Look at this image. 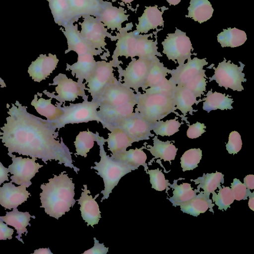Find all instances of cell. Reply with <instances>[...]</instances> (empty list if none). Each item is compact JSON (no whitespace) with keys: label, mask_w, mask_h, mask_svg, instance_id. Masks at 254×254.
<instances>
[{"label":"cell","mask_w":254,"mask_h":254,"mask_svg":"<svg viewBox=\"0 0 254 254\" xmlns=\"http://www.w3.org/2000/svg\"><path fill=\"white\" fill-rule=\"evenodd\" d=\"M11 105L9 108L6 104L9 116L0 128V139L8 153L41 159L45 164L48 160L59 161V164L64 163L77 174L79 169L72 164V152L62 138L61 142L57 139L59 132L53 122L28 113L27 106L18 101Z\"/></svg>","instance_id":"1"},{"label":"cell","mask_w":254,"mask_h":254,"mask_svg":"<svg viewBox=\"0 0 254 254\" xmlns=\"http://www.w3.org/2000/svg\"><path fill=\"white\" fill-rule=\"evenodd\" d=\"M66 171L59 176L54 175L49 183L42 184L40 193L42 205L45 212L50 216L58 219L66 212H68L76 202L74 199V184Z\"/></svg>","instance_id":"2"},{"label":"cell","mask_w":254,"mask_h":254,"mask_svg":"<svg viewBox=\"0 0 254 254\" xmlns=\"http://www.w3.org/2000/svg\"><path fill=\"white\" fill-rule=\"evenodd\" d=\"M99 146V162H95V166L91 167L97 171L95 172L103 180L104 189L101 191L103 194L101 202L108 199L113 189L118 185L120 179L132 171L136 170L134 167L119 160L112 158L104 150V145L106 139L98 135L96 141Z\"/></svg>","instance_id":"3"},{"label":"cell","mask_w":254,"mask_h":254,"mask_svg":"<svg viewBox=\"0 0 254 254\" xmlns=\"http://www.w3.org/2000/svg\"><path fill=\"white\" fill-rule=\"evenodd\" d=\"M151 34L140 35L133 32H125L120 36L116 43V47L112 56V61L116 66H119L120 62L119 57H125L126 58H150L158 56L157 41L148 39Z\"/></svg>","instance_id":"4"},{"label":"cell","mask_w":254,"mask_h":254,"mask_svg":"<svg viewBox=\"0 0 254 254\" xmlns=\"http://www.w3.org/2000/svg\"><path fill=\"white\" fill-rule=\"evenodd\" d=\"M137 102L135 112H137L147 122L153 124L169 114H178L173 97L160 94L136 93Z\"/></svg>","instance_id":"5"},{"label":"cell","mask_w":254,"mask_h":254,"mask_svg":"<svg viewBox=\"0 0 254 254\" xmlns=\"http://www.w3.org/2000/svg\"><path fill=\"white\" fill-rule=\"evenodd\" d=\"M99 103L92 100L91 101L84 100L82 103L70 104L69 106H64L61 108L63 115L57 121L53 122L55 127L58 129L67 124L88 123L96 121L102 123L97 111Z\"/></svg>","instance_id":"6"},{"label":"cell","mask_w":254,"mask_h":254,"mask_svg":"<svg viewBox=\"0 0 254 254\" xmlns=\"http://www.w3.org/2000/svg\"><path fill=\"white\" fill-rule=\"evenodd\" d=\"M49 85H56L55 90L57 95L46 90L43 91V93L49 97L56 99L61 105L66 101H74L79 96L82 97L84 100H88V96L85 94V90H87L85 84L75 81L65 74L59 73L53 79V82Z\"/></svg>","instance_id":"7"},{"label":"cell","mask_w":254,"mask_h":254,"mask_svg":"<svg viewBox=\"0 0 254 254\" xmlns=\"http://www.w3.org/2000/svg\"><path fill=\"white\" fill-rule=\"evenodd\" d=\"M241 65L231 63L230 61H226L225 59L219 63L217 67H213L214 74L208 78L210 81L215 80L220 87H224L226 90L228 88L234 91H241L244 87L242 82H245L247 79L242 72L245 65L239 62Z\"/></svg>","instance_id":"8"},{"label":"cell","mask_w":254,"mask_h":254,"mask_svg":"<svg viewBox=\"0 0 254 254\" xmlns=\"http://www.w3.org/2000/svg\"><path fill=\"white\" fill-rule=\"evenodd\" d=\"M163 53L165 54L169 60L179 65L185 64L186 60L191 58V51L193 50L190 38L186 33L176 29L174 33H169L162 42Z\"/></svg>","instance_id":"9"},{"label":"cell","mask_w":254,"mask_h":254,"mask_svg":"<svg viewBox=\"0 0 254 254\" xmlns=\"http://www.w3.org/2000/svg\"><path fill=\"white\" fill-rule=\"evenodd\" d=\"M95 100L99 105L118 106L128 103H136L137 94L132 89L127 87L114 77Z\"/></svg>","instance_id":"10"},{"label":"cell","mask_w":254,"mask_h":254,"mask_svg":"<svg viewBox=\"0 0 254 254\" xmlns=\"http://www.w3.org/2000/svg\"><path fill=\"white\" fill-rule=\"evenodd\" d=\"M7 155L11 157L12 161L8 168V172L13 175L10 176V182L18 185H25L27 188L29 187L32 184L30 180L43 165L36 163L37 159L35 157L30 159L16 157L15 155L8 153Z\"/></svg>","instance_id":"11"},{"label":"cell","mask_w":254,"mask_h":254,"mask_svg":"<svg viewBox=\"0 0 254 254\" xmlns=\"http://www.w3.org/2000/svg\"><path fill=\"white\" fill-rule=\"evenodd\" d=\"M154 57L133 58L125 70L119 71L120 76L123 77V84L136 93L138 92L139 88L144 83Z\"/></svg>","instance_id":"12"},{"label":"cell","mask_w":254,"mask_h":254,"mask_svg":"<svg viewBox=\"0 0 254 254\" xmlns=\"http://www.w3.org/2000/svg\"><path fill=\"white\" fill-rule=\"evenodd\" d=\"M152 126V124L147 122L135 112L113 127H117L122 129L134 142L148 140L150 137L154 136L151 133Z\"/></svg>","instance_id":"13"},{"label":"cell","mask_w":254,"mask_h":254,"mask_svg":"<svg viewBox=\"0 0 254 254\" xmlns=\"http://www.w3.org/2000/svg\"><path fill=\"white\" fill-rule=\"evenodd\" d=\"M80 25V34L84 40L96 50L105 48L107 29L99 19L88 15Z\"/></svg>","instance_id":"14"},{"label":"cell","mask_w":254,"mask_h":254,"mask_svg":"<svg viewBox=\"0 0 254 254\" xmlns=\"http://www.w3.org/2000/svg\"><path fill=\"white\" fill-rule=\"evenodd\" d=\"M114 66H117L112 61L107 62L105 61L96 62L94 70L86 83L87 90L95 100L107 84L115 77Z\"/></svg>","instance_id":"15"},{"label":"cell","mask_w":254,"mask_h":254,"mask_svg":"<svg viewBox=\"0 0 254 254\" xmlns=\"http://www.w3.org/2000/svg\"><path fill=\"white\" fill-rule=\"evenodd\" d=\"M136 103H128L118 106L99 105L97 113L104 128H111L130 117L134 112Z\"/></svg>","instance_id":"16"},{"label":"cell","mask_w":254,"mask_h":254,"mask_svg":"<svg viewBox=\"0 0 254 254\" xmlns=\"http://www.w3.org/2000/svg\"><path fill=\"white\" fill-rule=\"evenodd\" d=\"M186 64L179 65L176 69L170 70L171 77L169 79L176 85L181 86L194 77L204 66L208 64L205 59L197 57L189 58Z\"/></svg>","instance_id":"17"},{"label":"cell","mask_w":254,"mask_h":254,"mask_svg":"<svg viewBox=\"0 0 254 254\" xmlns=\"http://www.w3.org/2000/svg\"><path fill=\"white\" fill-rule=\"evenodd\" d=\"M26 186L15 187L11 182L0 187V205L5 209L17 208L27 200L30 193L26 190Z\"/></svg>","instance_id":"18"},{"label":"cell","mask_w":254,"mask_h":254,"mask_svg":"<svg viewBox=\"0 0 254 254\" xmlns=\"http://www.w3.org/2000/svg\"><path fill=\"white\" fill-rule=\"evenodd\" d=\"M83 187L81 196L77 200L78 204L80 205V211L83 219L87 223V226L94 227L93 225L97 224L101 218L99 205L95 200L99 193L93 198L90 191L87 189V186L83 185Z\"/></svg>","instance_id":"19"},{"label":"cell","mask_w":254,"mask_h":254,"mask_svg":"<svg viewBox=\"0 0 254 254\" xmlns=\"http://www.w3.org/2000/svg\"><path fill=\"white\" fill-rule=\"evenodd\" d=\"M59 62L56 55L49 53L40 54L37 59L32 62L28 68V73L34 81L40 82L48 78L57 67Z\"/></svg>","instance_id":"20"},{"label":"cell","mask_w":254,"mask_h":254,"mask_svg":"<svg viewBox=\"0 0 254 254\" xmlns=\"http://www.w3.org/2000/svg\"><path fill=\"white\" fill-rule=\"evenodd\" d=\"M63 32L66 38L68 46L65 54L71 51L76 53L78 56L86 54H91L94 56L99 55L101 53L99 50L93 48L84 40L80 35V32L74 26L66 25Z\"/></svg>","instance_id":"21"},{"label":"cell","mask_w":254,"mask_h":254,"mask_svg":"<svg viewBox=\"0 0 254 254\" xmlns=\"http://www.w3.org/2000/svg\"><path fill=\"white\" fill-rule=\"evenodd\" d=\"M94 55L86 54L78 56L77 61L71 65L66 64V70H70L73 76L78 79L77 81L86 83L92 75L96 64Z\"/></svg>","instance_id":"22"},{"label":"cell","mask_w":254,"mask_h":254,"mask_svg":"<svg viewBox=\"0 0 254 254\" xmlns=\"http://www.w3.org/2000/svg\"><path fill=\"white\" fill-rule=\"evenodd\" d=\"M163 11H160L157 5L147 7L142 15L138 18L136 32L137 34L147 33L150 30L163 25Z\"/></svg>","instance_id":"23"},{"label":"cell","mask_w":254,"mask_h":254,"mask_svg":"<svg viewBox=\"0 0 254 254\" xmlns=\"http://www.w3.org/2000/svg\"><path fill=\"white\" fill-rule=\"evenodd\" d=\"M173 98L176 109L179 110L185 118L188 112L193 115L192 105L197 104L202 101L196 100V97L190 90L184 86L176 85L174 87Z\"/></svg>","instance_id":"24"},{"label":"cell","mask_w":254,"mask_h":254,"mask_svg":"<svg viewBox=\"0 0 254 254\" xmlns=\"http://www.w3.org/2000/svg\"><path fill=\"white\" fill-rule=\"evenodd\" d=\"M31 217L35 218L34 216H31L28 212L19 211L17 208H13L12 211H6L5 216H0V219L7 225L15 228L17 234L15 238L23 244L24 242L21 237L24 233H26L25 236L27 235L28 231L26 227L28 225L31 226L29 223Z\"/></svg>","instance_id":"25"},{"label":"cell","mask_w":254,"mask_h":254,"mask_svg":"<svg viewBox=\"0 0 254 254\" xmlns=\"http://www.w3.org/2000/svg\"><path fill=\"white\" fill-rule=\"evenodd\" d=\"M42 94L39 92L34 95V98L31 102L36 111L40 115L47 118V120L52 122H54L58 120L64 114V111L61 108L59 103H57V106L52 104V98L45 99L42 97Z\"/></svg>","instance_id":"26"},{"label":"cell","mask_w":254,"mask_h":254,"mask_svg":"<svg viewBox=\"0 0 254 254\" xmlns=\"http://www.w3.org/2000/svg\"><path fill=\"white\" fill-rule=\"evenodd\" d=\"M109 130L108 137L106 139L108 143V149L112 152L111 157L114 158L118 155L127 150V148L131 146L133 141L121 128L114 127Z\"/></svg>","instance_id":"27"},{"label":"cell","mask_w":254,"mask_h":254,"mask_svg":"<svg viewBox=\"0 0 254 254\" xmlns=\"http://www.w3.org/2000/svg\"><path fill=\"white\" fill-rule=\"evenodd\" d=\"M199 192L191 199L179 205L182 211L197 217L200 213L206 212L209 208V211L214 213L212 208L214 204L212 203L209 196L204 194L202 191Z\"/></svg>","instance_id":"28"},{"label":"cell","mask_w":254,"mask_h":254,"mask_svg":"<svg viewBox=\"0 0 254 254\" xmlns=\"http://www.w3.org/2000/svg\"><path fill=\"white\" fill-rule=\"evenodd\" d=\"M153 146L148 145L145 149L149 151L151 154L154 157L149 163H150L154 159L160 158L164 161L171 162L175 159L177 154L178 148L171 143V141L167 140L163 141L159 140L157 136H155L153 138Z\"/></svg>","instance_id":"29"},{"label":"cell","mask_w":254,"mask_h":254,"mask_svg":"<svg viewBox=\"0 0 254 254\" xmlns=\"http://www.w3.org/2000/svg\"><path fill=\"white\" fill-rule=\"evenodd\" d=\"M128 16L123 7H117L111 4L102 10L100 20L108 29L119 30L122 24L127 20Z\"/></svg>","instance_id":"30"},{"label":"cell","mask_w":254,"mask_h":254,"mask_svg":"<svg viewBox=\"0 0 254 254\" xmlns=\"http://www.w3.org/2000/svg\"><path fill=\"white\" fill-rule=\"evenodd\" d=\"M230 97L229 95H226L225 93L216 91L212 92V90H209L206 94V97L202 99L204 101L202 109L207 113L217 109L231 110L233 108L232 106L233 100Z\"/></svg>","instance_id":"31"},{"label":"cell","mask_w":254,"mask_h":254,"mask_svg":"<svg viewBox=\"0 0 254 254\" xmlns=\"http://www.w3.org/2000/svg\"><path fill=\"white\" fill-rule=\"evenodd\" d=\"M171 69L164 66L157 56H155L152 61L146 78L141 89L144 91L146 89L154 86L161 82Z\"/></svg>","instance_id":"32"},{"label":"cell","mask_w":254,"mask_h":254,"mask_svg":"<svg viewBox=\"0 0 254 254\" xmlns=\"http://www.w3.org/2000/svg\"><path fill=\"white\" fill-rule=\"evenodd\" d=\"M188 16L200 23L209 20L214 11L208 0H190Z\"/></svg>","instance_id":"33"},{"label":"cell","mask_w":254,"mask_h":254,"mask_svg":"<svg viewBox=\"0 0 254 254\" xmlns=\"http://www.w3.org/2000/svg\"><path fill=\"white\" fill-rule=\"evenodd\" d=\"M190 181L194 182L195 185L198 184L197 189H202L203 193L209 196L210 193H213L217 188H221V183L224 182V175L217 171L215 173H204L202 177L195 180L191 179Z\"/></svg>","instance_id":"34"},{"label":"cell","mask_w":254,"mask_h":254,"mask_svg":"<svg viewBox=\"0 0 254 254\" xmlns=\"http://www.w3.org/2000/svg\"><path fill=\"white\" fill-rule=\"evenodd\" d=\"M179 180H174L173 184L168 183V186L174 189L173 191V195L168 199L172 202L175 207L179 206L181 203L186 202L195 196L199 190H192L190 184L187 183H183L180 185H177Z\"/></svg>","instance_id":"35"},{"label":"cell","mask_w":254,"mask_h":254,"mask_svg":"<svg viewBox=\"0 0 254 254\" xmlns=\"http://www.w3.org/2000/svg\"><path fill=\"white\" fill-rule=\"evenodd\" d=\"M145 146L140 148H136L134 149H130L126 150L123 153L118 155L113 159L122 161L137 169L140 166H143L144 171L147 174V164L146 163L147 156L143 151Z\"/></svg>","instance_id":"36"},{"label":"cell","mask_w":254,"mask_h":254,"mask_svg":"<svg viewBox=\"0 0 254 254\" xmlns=\"http://www.w3.org/2000/svg\"><path fill=\"white\" fill-rule=\"evenodd\" d=\"M247 39L245 31L236 28H228L217 36V41L222 47H237L242 45Z\"/></svg>","instance_id":"37"},{"label":"cell","mask_w":254,"mask_h":254,"mask_svg":"<svg viewBox=\"0 0 254 254\" xmlns=\"http://www.w3.org/2000/svg\"><path fill=\"white\" fill-rule=\"evenodd\" d=\"M98 135V132L93 133L89 129L80 131L74 141L76 149V153L74 154L75 156L80 155L86 157L87 153L93 147Z\"/></svg>","instance_id":"38"},{"label":"cell","mask_w":254,"mask_h":254,"mask_svg":"<svg viewBox=\"0 0 254 254\" xmlns=\"http://www.w3.org/2000/svg\"><path fill=\"white\" fill-rule=\"evenodd\" d=\"M70 16L80 15H93L100 11V6L89 0H67Z\"/></svg>","instance_id":"39"},{"label":"cell","mask_w":254,"mask_h":254,"mask_svg":"<svg viewBox=\"0 0 254 254\" xmlns=\"http://www.w3.org/2000/svg\"><path fill=\"white\" fill-rule=\"evenodd\" d=\"M49 7L55 22L62 25L70 16L67 0H49Z\"/></svg>","instance_id":"40"},{"label":"cell","mask_w":254,"mask_h":254,"mask_svg":"<svg viewBox=\"0 0 254 254\" xmlns=\"http://www.w3.org/2000/svg\"><path fill=\"white\" fill-rule=\"evenodd\" d=\"M177 118L165 122L158 121L152 124V130L156 134L162 136L173 135L178 131L182 123L176 120Z\"/></svg>","instance_id":"41"},{"label":"cell","mask_w":254,"mask_h":254,"mask_svg":"<svg viewBox=\"0 0 254 254\" xmlns=\"http://www.w3.org/2000/svg\"><path fill=\"white\" fill-rule=\"evenodd\" d=\"M205 72V69L200 70L194 77L181 86H184L190 90L196 98L200 97L204 94V91L206 90L205 78L207 77Z\"/></svg>","instance_id":"42"},{"label":"cell","mask_w":254,"mask_h":254,"mask_svg":"<svg viewBox=\"0 0 254 254\" xmlns=\"http://www.w3.org/2000/svg\"><path fill=\"white\" fill-rule=\"evenodd\" d=\"M212 200L218 206L219 210H226L235 200L234 196L231 188L224 186L218 191V194L215 192L212 193Z\"/></svg>","instance_id":"43"},{"label":"cell","mask_w":254,"mask_h":254,"mask_svg":"<svg viewBox=\"0 0 254 254\" xmlns=\"http://www.w3.org/2000/svg\"><path fill=\"white\" fill-rule=\"evenodd\" d=\"M202 158V151L200 148H191L185 151L181 158L183 171L192 170L198 166Z\"/></svg>","instance_id":"44"},{"label":"cell","mask_w":254,"mask_h":254,"mask_svg":"<svg viewBox=\"0 0 254 254\" xmlns=\"http://www.w3.org/2000/svg\"><path fill=\"white\" fill-rule=\"evenodd\" d=\"M147 174L150 177L151 188L157 191L164 190L168 187V180H166L164 174L159 168L154 170H148Z\"/></svg>","instance_id":"45"},{"label":"cell","mask_w":254,"mask_h":254,"mask_svg":"<svg viewBox=\"0 0 254 254\" xmlns=\"http://www.w3.org/2000/svg\"><path fill=\"white\" fill-rule=\"evenodd\" d=\"M176 85L165 78L157 85L148 88L144 91L147 94H160L173 97L174 87Z\"/></svg>","instance_id":"46"},{"label":"cell","mask_w":254,"mask_h":254,"mask_svg":"<svg viewBox=\"0 0 254 254\" xmlns=\"http://www.w3.org/2000/svg\"><path fill=\"white\" fill-rule=\"evenodd\" d=\"M231 187L235 199L238 201L247 199L248 197L253 193L251 192L250 189L246 188L244 184L237 178L234 179Z\"/></svg>","instance_id":"47"},{"label":"cell","mask_w":254,"mask_h":254,"mask_svg":"<svg viewBox=\"0 0 254 254\" xmlns=\"http://www.w3.org/2000/svg\"><path fill=\"white\" fill-rule=\"evenodd\" d=\"M242 146V141L240 133L237 131L231 132L229 134L228 142L226 145L228 153L236 154L240 151Z\"/></svg>","instance_id":"48"},{"label":"cell","mask_w":254,"mask_h":254,"mask_svg":"<svg viewBox=\"0 0 254 254\" xmlns=\"http://www.w3.org/2000/svg\"><path fill=\"white\" fill-rule=\"evenodd\" d=\"M206 128V127L203 123L197 122L196 123L189 126L187 131V136L191 139L197 138L205 132L204 129Z\"/></svg>","instance_id":"49"},{"label":"cell","mask_w":254,"mask_h":254,"mask_svg":"<svg viewBox=\"0 0 254 254\" xmlns=\"http://www.w3.org/2000/svg\"><path fill=\"white\" fill-rule=\"evenodd\" d=\"M94 245L91 249L85 251L83 254H106L109 248H106L104 243L100 244L96 238H94Z\"/></svg>","instance_id":"50"},{"label":"cell","mask_w":254,"mask_h":254,"mask_svg":"<svg viewBox=\"0 0 254 254\" xmlns=\"http://www.w3.org/2000/svg\"><path fill=\"white\" fill-rule=\"evenodd\" d=\"M13 232L14 229L8 227L0 218V240L11 239Z\"/></svg>","instance_id":"51"},{"label":"cell","mask_w":254,"mask_h":254,"mask_svg":"<svg viewBox=\"0 0 254 254\" xmlns=\"http://www.w3.org/2000/svg\"><path fill=\"white\" fill-rule=\"evenodd\" d=\"M8 169L4 167L0 162V185L4 181H8Z\"/></svg>","instance_id":"52"},{"label":"cell","mask_w":254,"mask_h":254,"mask_svg":"<svg viewBox=\"0 0 254 254\" xmlns=\"http://www.w3.org/2000/svg\"><path fill=\"white\" fill-rule=\"evenodd\" d=\"M244 184L250 190L254 189V175L251 174L246 176L244 179Z\"/></svg>","instance_id":"53"},{"label":"cell","mask_w":254,"mask_h":254,"mask_svg":"<svg viewBox=\"0 0 254 254\" xmlns=\"http://www.w3.org/2000/svg\"><path fill=\"white\" fill-rule=\"evenodd\" d=\"M33 254H53L49 248H40L35 250Z\"/></svg>","instance_id":"54"},{"label":"cell","mask_w":254,"mask_h":254,"mask_svg":"<svg viewBox=\"0 0 254 254\" xmlns=\"http://www.w3.org/2000/svg\"><path fill=\"white\" fill-rule=\"evenodd\" d=\"M249 206L252 210L254 211V192H253L252 194L249 196Z\"/></svg>","instance_id":"55"},{"label":"cell","mask_w":254,"mask_h":254,"mask_svg":"<svg viewBox=\"0 0 254 254\" xmlns=\"http://www.w3.org/2000/svg\"><path fill=\"white\" fill-rule=\"evenodd\" d=\"M181 0H167L170 5H177Z\"/></svg>","instance_id":"56"},{"label":"cell","mask_w":254,"mask_h":254,"mask_svg":"<svg viewBox=\"0 0 254 254\" xmlns=\"http://www.w3.org/2000/svg\"><path fill=\"white\" fill-rule=\"evenodd\" d=\"M0 86L1 88L6 86L4 80L1 77H0Z\"/></svg>","instance_id":"57"},{"label":"cell","mask_w":254,"mask_h":254,"mask_svg":"<svg viewBox=\"0 0 254 254\" xmlns=\"http://www.w3.org/2000/svg\"><path fill=\"white\" fill-rule=\"evenodd\" d=\"M113 1H116L117 0H112ZM125 3H130L134 0H121Z\"/></svg>","instance_id":"58"},{"label":"cell","mask_w":254,"mask_h":254,"mask_svg":"<svg viewBox=\"0 0 254 254\" xmlns=\"http://www.w3.org/2000/svg\"><path fill=\"white\" fill-rule=\"evenodd\" d=\"M89 0L91 1V2H92L93 3H94V4L100 6L98 0Z\"/></svg>","instance_id":"59"},{"label":"cell","mask_w":254,"mask_h":254,"mask_svg":"<svg viewBox=\"0 0 254 254\" xmlns=\"http://www.w3.org/2000/svg\"><path fill=\"white\" fill-rule=\"evenodd\" d=\"M47 1H49V0H47Z\"/></svg>","instance_id":"60"}]
</instances>
